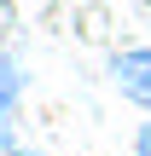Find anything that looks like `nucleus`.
Returning <instances> with one entry per match:
<instances>
[{
    "instance_id": "2",
    "label": "nucleus",
    "mask_w": 151,
    "mask_h": 156,
    "mask_svg": "<svg viewBox=\"0 0 151 156\" xmlns=\"http://www.w3.org/2000/svg\"><path fill=\"white\" fill-rule=\"evenodd\" d=\"M12 98H17V75H12V64H0V116L12 110Z\"/></svg>"
},
{
    "instance_id": "3",
    "label": "nucleus",
    "mask_w": 151,
    "mask_h": 156,
    "mask_svg": "<svg viewBox=\"0 0 151 156\" xmlns=\"http://www.w3.org/2000/svg\"><path fill=\"white\" fill-rule=\"evenodd\" d=\"M134 151H140V156H151V122L140 127V139H134Z\"/></svg>"
},
{
    "instance_id": "4",
    "label": "nucleus",
    "mask_w": 151,
    "mask_h": 156,
    "mask_svg": "<svg viewBox=\"0 0 151 156\" xmlns=\"http://www.w3.org/2000/svg\"><path fill=\"white\" fill-rule=\"evenodd\" d=\"M23 156H29V151H23Z\"/></svg>"
},
{
    "instance_id": "1",
    "label": "nucleus",
    "mask_w": 151,
    "mask_h": 156,
    "mask_svg": "<svg viewBox=\"0 0 151 156\" xmlns=\"http://www.w3.org/2000/svg\"><path fill=\"white\" fill-rule=\"evenodd\" d=\"M111 81H116L122 98H134L140 110H151V46L116 52V58H111Z\"/></svg>"
}]
</instances>
